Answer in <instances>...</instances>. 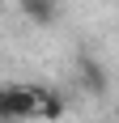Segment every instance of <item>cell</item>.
Here are the masks:
<instances>
[{"instance_id":"2","label":"cell","mask_w":119,"mask_h":123,"mask_svg":"<svg viewBox=\"0 0 119 123\" xmlns=\"http://www.w3.org/2000/svg\"><path fill=\"white\" fill-rule=\"evenodd\" d=\"M21 13H26L34 25H51V21L60 17V4H55V0H21Z\"/></svg>"},{"instance_id":"3","label":"cell","mask_w":119,"mask_h":123,"mask_svg":"<svg viewBox=\"0 0 119 123\" xmlns=\"http://www.w3.org/2000/svg\"><path fill=\"white\" fill-rule=\"evenodd\" d=\"M81 81H85V89H89V93H102V89H106V76L98 72V64H89V60L81 64Z\"/></svg>"},{"instance_id":"1","label":"cell","mask_w":119,"mask_h":123,"mask_svg":"<svg viewBox=\"0 0 119 123\" xmlns=\"http://www.w3.org/2000/svg\"><path fill=\"white\" fill-rule=\"evenodd\" d=\"M47 102H51L47 89H21V85H4V89H0V115H4L9 123L47 111Z\"/></svg>"}]
</instances>
